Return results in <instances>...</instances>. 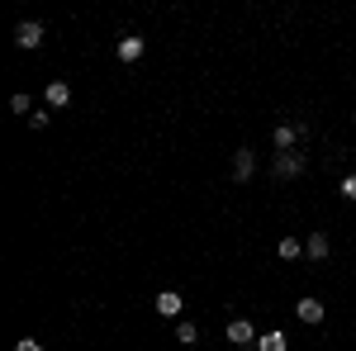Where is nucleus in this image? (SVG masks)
Listing matches in <instances>:
<instances>
[{"instance_id": "1", "label": "nucleus", "mask_w": 356, "mask_h": 351, "mask_svg": "<svg viewBox=\"0 0 356 351\" xmlns=\"http://www.w3.org/2000/svg\"><path fill=\"white\" fill-rule=\"evenodd\" d=\"M304 166H309L304 152H275L271 157V176L275 181H295V176H304Z\"/></svg>"}, {"instance_id": "2", "label": "nucleus", "mask_w": 356, "mask_h": 351, "mask_svg": "<svg viewBox=\"0 0 356 351\" xmlns=\"http://www.w3.org/2000/svg\"><path fill=\"white\" fill-rule=\"evenodd\" d=\"M304 138H309V124H275L271 142L275 152H295V142H304Z\"/></svg>"}, {"instance_id": "3", "label": "nucleus", "mask_w": 356, "mask_h": 351, "mask_svg": "<svg viewBox=\"0 0 356 351\" xmlns=\"http://www.w3.org/2000/svg\"><path fill=\"white\" fill-rule=\"evenodd\" d=\"M223 337H228V342H233V347H238V351H252V347H257V327L247 323V318H233Z\"/></svg>"}, {"instance_id": "4", "label": "nucleus", "mask_w": 356, "mask_h": 351, "mask_svg": "<svg viewBox=\"0 0 356 351\" xmlns=\"http://www.w3.org/2000/svg\"><path fill=\"white\" fill-rule=\"evenodd\" d=\"M43 33H48V28L38 24V19H24V24L15 28V43H19V48H24V53H33V48H38V43H43Z\"/></svg>"}, {"instance_id": "5", "label": "nucleus", "mask_w": 356, "mask_h": 351, "mask_svg": "<svg viewBox=\"0 0 356 351\" xmlns=\"http://www.w3.org/2000/svg\"><path fill=\"white\" fill-rule=\"evenodd\" d=\"M152 309H157L162 318H181V309H186V299H181V290H162Z\"/></svg>"}, {"instance_id": "6", "label": "nucleus", "mask_w": 356, "mask_h": 351, "mask_svg": "<svg viewBox=\"0 0 356 351\" xmlns=\"http://www.w3.org/2000/svg\"><path fill=\"white\" fill-rule=\"evenodd\" d=\"M295 318H300V323H309V327H314V323H323V304H318L314 295H304L300 304H295Z\"/></svg>"}, {"instance_id": "7", "label": "nucleus", "mask_w": 356, "mask_h": 351, "mask_svg": "<svg viewBox=\"0 0 356 351\" xmlns=\"http://www.w3.org/2000/svg\"><path fill=\"white\" fill-rule=\"evenodd\" d=\"M43 100H48V109H67V105H72V85H67V81H48Z\"/></svg>"}, {"instance_id": "8", "label": "nucleus", "mask_w": 356, "mask_h": 351, "mask_svg": "<svg viewBox=\"0 0 356 351\" xmlns=\"http://www.w3.org/2000/svg\"><path fill=\"white\" fill-rule=\"evenodd\" d=\"M328 252H332L328 233H309V243H304V256L309 261H328Z\"/></svg>"}, {"instance_id": "9", "label": "nucleus", "mask_w": 356, "mask_h": 351, "mask_svg": "<svg viewBox=\"0 0 356 351\" xmlns=\"http://www.w3.org/2000/svg\"><path fill=\"white\" fill-rule=\"evenodd\" d=\"M252 166H257L252 147H238V152H233V181H252Z\"/></svg>"}, {"instance_id": "10", "label": "nucleus", "mask_w": 356, "mask_h": 351, "mask_svg": "<svg viewBox=\"0 0 356 351\" xmlns=\"http://www.w3.org/2000/svg\"><path fill=\"white\" fill-rule=\"evenodd\" d=\"M114 53H119V62H138V57H143V38H138V33H124Z\"/></svg>"}, {"instance_id": "11", "label": "nucleus", "mask_w": 356, "mask_h": 351, "mask_svg": "<svg viewBox=\"0 0 356 351\" xmlns=\"http://www.w3.org/2000/svg\"><path fill=\"white\" fill-rule=\"evenodd\" d=\"M257 351H290V337L285 332H261L257 337Z\"/></svg>"}, {"instance_id": "12", "label": "nucleus", "mask_w": 356, "mask_h": 351, "mask_svg": "<svg viewBox=\"0 0 356 351\" xmlns=\"http://www.w3.org/2000/svg\"><path fill=\"white\" fill-rule=\"evenodd\" d=\"M176 342H181V347H195V342H200V327H195L191 318H176Z\"/></svg>"}, {"instance_id": "13", "label": "nucleus", "mask_w": 356, "mask_h": 351, "mask_svg": "<svg viewBox=\"0 0 356 351\" xmlns=\"http://www.w3.org/2000/svg\"><path fill=\"white\" fill-rule=\"evenodd\" d=\"M280 256H285V261H300V256H304V243H295V238H280Z\"/></svg>"}, {"instance_id": "14", "label": "nucleus", "mask_w": 356, "mask_h": 351, "mask_svg": "<svg viewBox=\"0 0 356 351\" xmlns=\"http://www.w3.org/2000/svg\"><path fill=\"white\" fill-rule=\"evenodd\" d=\"M10 109H15V114H24V119H29V114H33V100H29L24 90H19V95H10Z\"/></svg>"}, {"instance_id": "15", "label": "nucleus", "mask_w": 356, "mask_h": 351, "mask_svg": "<svg viewBox=\"0 0 356 351\" xmlns=\"http://www.w3.org/2000/svg\"><path fill=\"white\" fill-rule=\"evenodd\" d=\"M48 119H53V109H33L29 114V129H48Z\"/></svg>"}, {"instance_id": "16", "label": "nucleus", "mask_w": 356, "mask_h": 351, "mask_svg": "<svg viewBox=\"0 0 356 351\" xmlns=\"http://www.w3.org/2000/svg\"><path fill=\"white\" fill-rule=\"evenodd\" d=\"M337 195H342V199H356V171H352V176H342V190H337Z\"/></svg>"}, {"instance_id": "17", "label": "nucleus", "mask_w": 356, "mask_h": 351, "mask_svg": "<svg viewBox=\"0 0 356 351\" xmlns=\"http://www.w3.org/2000/svg\"><path fill=\"white\" fill-rule=\"evenodd\" d=\"M15 351H43V342H38V337H24V342H19Z\"/></svg>"}]
</instances>
